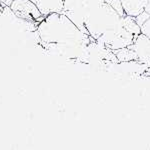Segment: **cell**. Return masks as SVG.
<instances>
[{"label":"cell","instance_id":"1","mask_svg":"<svg viewBox=\"0 0 150 150\" xmlns=\"http://www.w3.org/2000/svg\"><path fill=\"white\" fill-rule=\"evenodd\" d=\"M37 32L41 47L48 54L67 60H80L93 41L62 12L45 16Z\"/></svg>","mask_w":150,"mask_h":150},{"label":"cell","instance_id":"2","mask_svg":"<svg viewBox=\"0 0 150 150\" xmlns=\"http://www.w3.org/2000/svg\"><path fill=\"white\" fill-rule=\"evenodd\" d=\"M86 34L102 46L117 50L133 44L134 37L123 27V16L105 0H82Z\"/></svg>","mask_w":150,"mask_h":150},{"label":"cell","instance_id":"3","mask_svg":"<svg viewBox=\"0 0 150 150\" xmlns=\"http://www.w3.org/2000/svg\"><path fill=\"white\" fill-rule=\"evenodd\" d=\"M10 8L20 18L39 24L45 16L30 0H14Z\"/></svg>","mask_w":150,"mask_h":150},{"label":"cell","instance_id":"4","mask_svg":"<svg viewBox=\"0 0 150 150\" xmlns=\"http://www.w3.org/2000/svg\"><path fill=\"white\" fill-rule=\"evenodd\" d=\"M62 13L64 15H66L82 32L86 34L85 26H84L83 3H82V0H65Z\"/></svg>","mask_w":150,"mask_h":150},{"label":"cell","instance_id":"5","mask_svg":"<svg viewBox=\"0 0 150 150\" xmlns=\"http://www.w3.org/2000/svg\"><path fill=\"white\" fill-rule=\"evenodd\" d=\"M138 57V61L141 63L150 62V38L140 33L133 44L129 45Z\"/></svg>","mask_w":150,"mask_h":150},{"label":"cell","instance_id":"6","mask_svg":"<svg viewBox=\"0 0 150 150\" xmlns=\"http://www.w3.org/2000/svg\"><path fill=\"white\" fill-rule=\"evenodd\" d=\"M37 6L41 13L47 16L51 13L62 12L65 0H30Z\"/></svg>","mask_w":150,"mask_h":150},{"label":"cell","instance_id":"7","mask_svg":"<svg viewBox=\"0 0 150 150\" xmlns=\"http://www.w3.org/2000/svg\"><path fill=\"white\" fill-rule=\"evenodd\" d=\"M121 2L123 10L128 16L136 17L144 11L142 0H121Z\"/></svg>","mask_w":150,"mask_h":150},{"label":"cell","instance_id":"8","mask_svg":"<svg viewBox=\"0 0 150 150\" xmlns=\"http://www.w3.org/2000/svg\"><path fill=\"white\" fill-rule=\"evenodd\" d=\"M113 53L115 54L117 60L120 62H129V61H138L136 53L133 49H131L129 46L121 48V49L112 50Z\"/></svg>","mask_w":150,"mask_h":150},{"label":"cell","instance_id":"9","mask_svg":"<svg viewBox=\"0 0 150 150\" xmlns=\"http://www.w3.org/2000/svg\"><path fill=\"white\" fill-rule=\"evenodd\" d=\"M123 27L134 37V40H136L138 35L141 33L140 26L135 21V17H132V16H123Z\"/></svg>","mask_w":150,"mask_h":150},{"label":"cell","instance_id":"10","mask_svg":"<svg viewBox=\"0 0 150 150\" xmlns=\"http://www.w3.org/2000/svg\"><path fill=\"white\" fill-rule=\"evenodd\" d=\"M105 1L107 2V3L109 4V5L112 7L113 9H115V10L117 11L121 16H125V15H126V14H125V12H124V10H123L121 0H105Z\"/></svg>","mask_w":150,"mask_h":150},{"label":"cell","instance_id":"11","mask_svg":"<svg viewBox=\"0 0 150 150\" xmlns=\"http://www.w3.org/2000/svg\"><path fill=\"white\" fill-rule=\"evenodd\" d=\"M140 29H141L142 34L146 35L147 37L150 38V16L147 18V20L140 26Z\"/></svg>","mask_w":150,"mask_h":150},{"label":"cell","instance_id":"12","mask_svg":"<svg viewBox=\"0 0 150 150\" xmlns=\"http://www.w3.org/2000/svg\"><path fill=\"white\" fill-rule=\"evenodd\" d=\"M149 16H150L149 13H147L146 11H143L141 14H139L138 16H136V17H135V21H136L137 24H138L139 26H141L142 24H143L145 21L147 20V18H148Z\"/></svg>","mask_w":150,"mask_h":150},{"label":"cell","instance_id":"13","mask_svg":"<svg viewBox=\"0 0 150 150\" xmlns=\"http://www.w3.org/2000/svg\"><path fill=\"white\" fill-rule=\"evenodd\" d=\"M144 6V11L150 14V0H142Z\"/></svg>","mask_w":150,"mask_h":150},{"label":"cell","instance_id":"14","mask_svg":"<svg viewBox=\"0 0 150 150\" xmlns=\"http://www.w3.org/2000/svg\"><path fill=\"white\" fill-rule=\"evenodd\" d=\"M14 0H0V3L2 4V5H6V6H11V4L13 3Z\"/></svg>","mask_w":150,"mask_h":150}]
</instances>
